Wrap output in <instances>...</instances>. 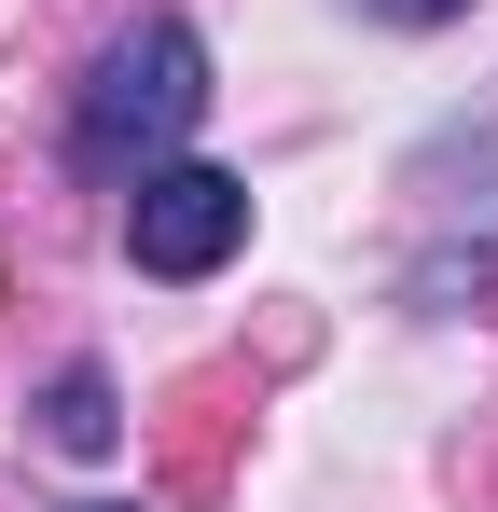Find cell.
Instances as JSON below:
<instances>
[{
    "label": "cell",
    "mask_w": 498,
    "mask_h": 512,
    "mask_svg": "<svg viewBox=\"0 0 498 512\" xmlns=\"http://www.w3.org/2000/svg\"><path fill=\"white\" fill-rule=\"evenodd\" d=\"M70 512H111V499H70Z\"/></svg>",
    "instance_id": "obj_5"
},
{
    "label": "cell",
    "mask_w": 498,
    "mask_h": 512,
    "mask_svg": "<svg viewBox=\"0 0 498 512\" xmlns=\"http://www.w3.org/2000/svg\"><path fill=\"white\" fill-rule=\"evenodd\" d=\"M360 14H388V28H443V14H471V0H360Z\"/></svg>",
    "instance_id": "obj_4"
},
{
    "label": "cell",
    "mask_w": 498,
    "mask_h": 512,
    "mask_svg": "<svg viewBox=\"0 0 498 512\" xmlns=\"http://www.w3.org/2000/svg\"><path fill=\"white\" fill-rule=\"evenodd\" d=\"M42 443H56V457H111V443H125V416H111V374H97V360H70V374L42 388Z\"/></svg>",
    "instance_id": "obj_3"
},
{
    "label": "cell",
    "mask_w": 498,
    "mask_h": 512,
    "mask_svg": "<svg viewBox=\"0 0 498 512\" xmlns=\"http://www.w3.org/2000/svg\"><path fill=\"white\" fill-rule=\"evenodd\" d=\"M125 250H139V277H222L249 250V180L236 167H153L125 194Z\"/></svg>",
    "instance_id": "obj_2"
},
{
    "label": "cell",
    "mask_w": 498,
    "mask_h": 512,
    "mask_svg": "<svg viewBox=\"0 0 498 512\" xmlns=\"http://www.w3.org/2000/svg\"><path fill=\"white\" fill-rule=\"evenodd\" d=\"M194 111H208V42H194L180 14H139V28L97 42V70H83V97H70V167L111 180V194H139L153 167H180Z\"/></svg>",
    "instance_id": "obj_1"
}]
</instances>
